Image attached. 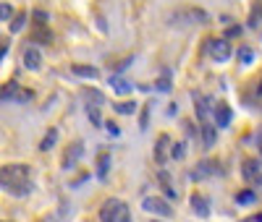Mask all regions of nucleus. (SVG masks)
<instances>
[{
    "label": "nucleus",
    "instance_id": "f257e3e1",
    "mask_svg": "<svg viewBox=\"0 0 262 222\" xmlns=\"http://www.w3.org/2000/svg\"><path fill=\"white\" fill-rule=\"evenodd\" d=\"M29 181V167L27 165H8L3 170V191H8L16 183H27Z\"/></svg>",
    "mask_w": 262,
    "mask_h": 222
},
{
    "label": "nucleus",
    "instance_id": "f03ea898",
    "mask_svg": "<svg viewBox=\"0 0 262 222\" xmlns=\"http://www.w3.org/2000/svg\"><path fill=\"white\" fill-rule=\"evenodd\" d=\"M142 209L149 212V214H158V217H170V214H173L170 204L165 202V199H160V196H144Z\"/></svg>",
    "mask_w": 262,
    "mask_h": 222
},
{
    "label": "nucleus",
    "instance_id": "7ed1b4c3",
    "mask_svg": "<svg viewBox=\"0 0 262 222\" xmlns=\"http://www.w3.org/2000/svg\"><path fill=\"white\" fill-rule=\"evenodd\" d=\"M210 55L215 63H226L231 58V44L228 39H210Z\"/></svg>",
    "mask_w": 262,
    "mask_h": 222
},
{
    "label": "nucleus",
    "instance_id": "20e7f679",
    "mask_svg": "<svg viewBox=\"0 0 262 222\" xmlns=\"http://www.w3.org/2000/svg\"><path fill=\"white\" fill-rule=\"evenodd\" d=\"M194 110H196V118H200L202 123L210 118V115H215V107H212V100L210 97H194Z\"/></svg>",
    "mask_w": 262,
    "mask_h": 222
},
{
    "label": "nucleus",
    "instance_id": "39448f33",
    "mask_svg": "<svg viewBox=\"0 0 262 222\" xmlns=\"http://www.w3.org/2000/svg\"><path fill=\"white\" fill-rule=\"evenodd\" d=\"M84 154V146H81V141H76V144H71L69 149H66V154H63V170H71L76 162H79V157Z\"/></svg>",
    "mask_w": 262,
    "mask_h": 222
},
{
    "label": "nucleus",
    "instance_id": "423d86ee",
    "mask_svg": "<svg viewBox=\"0 0 262 222\" xmlns=\"http://www.w3.org/2000/svg\"><path fill=\"white\" fill-rule=\"evenodd\" d=\"M121 204H123V202H118V199H107V202L102 204V209H100V219H102V222H116Z\"/></svg>",
    "mask_w": 262,
    "mask_h": 222
},
{
    "label": "nucleus",
    "instance_id": "0eeeda50",
    "mask_svg": "<svg viewBox=\"0 0 262 222\" xmlns=\"http://www.w3.org/2000/svg\"><path fill=\"white\" fill-rule=\"evenodd\" d=\"M215 172H221L217 162H210V160H205V162H200V165H196V170L191 172V178H194V181H202V178H210V175H215Z\"/></svg>",
    "mask_w": 262,
    "mask_h": 222
},
{
    "label": "nucleus",
    "instance_id": "6e6552de",
    "mask_svg": "<svg viewBox=\"0 0 262 222\" xmlns=\"http://www.w3.org/2000/svg\"><path fill=\"white\" fill-rule=\"evenodd\" d=\"M233 120V113H231V107L228 105H215V126H221V128H228Z\"/></svg>",
    "mask_w": 262,
    "mask_h": 222
},
{
    "label": "nucleus",
    "instance_id": "1a4fd4ad",
    "mask_svg": "<svg viewBox=\"0 0 262 222\" xmlns=\"http://www.w3.org/2000/svg\"><path fill=\"white\" fill-rule=\"evenodd\" d=\"M39 65H42V55L37 47H27L24 50V68L27 71H39Z\"/></svg>",
    "mask_w": 262,
    "mask_h": 222
},
{
    "label": "nucleus",
    "instance_id": "9d476101",
    "mask_svg": "<svg viewBox=\"0 0 262 222\" xmlns=\"http://www.w3.org/2000/svg\"><path fill=\"white\" fill-rule=\"evenodd\" d=\"M168 146H170V136H168V133H160L158 144H155V160H158L160 165L168 160Z\"/></svg>",
    "mask_w": 262,
    "mask_h": 222
},
{
    "label": "nucleus",
    "instance_id": "9b49d317",
    "mask_svg": "<svg viewBox=\"0 0 262 222\" xmlns=\"http://www.w3.org/2000/svg\"><path fill=\"white\" fill-rule=\"evenodd\" d=\"M200 131H202V146L205 149H210V146H215V136H217V131H215V126H210L207 120L200 126Z\"/></svg>",
    "mask_w": 262,
    "mask_h": 222
},
{
    "label": "nucleus",
    "instance_id": "f8f14e48",
    "mask_svg": "<svg viewBox=\"0 0 262 222\" xmlns=\"http://www.w3.org/2000/svg\"><path fill=\"white\" fill-rule=\"evenodd\" d=\"M111 89H113L116 94H128L131 89H134V84H131L128 79H123V76H113L111 79Z\"/></svg>",
    "mask_w": 262,
    "mask_h": 222
},
{
    "label": "nucleus",
    "instance_id": "ddd939ff",
    "mask_svg": "<svg viewBox=\"0 0 262 222\" xmlns=\"http://www.w3.org/2000/svg\"><path fill=\"white\" fill-rule=\"evenodd\" d=\"M191 209H194V214H200V217H207V214H210L207 199H205V196H200V193H194V196H191Z\"/></svg>",
    "mask_w": 262,
    "mask_h": 222
},
{
    "label": "nucleus",
    "instance_id": "4468645a",
    "mask_svg": "<svg viewBox=\"0 0 262 222\" xmlns=\"http://www.w3.org/2000/svg\"><path fill=\"white\" fill-rule=\"evenodd\" d=\"M242 175L247 178V181H257V178H259V162L257 160H244Z\"/></svg>",
    "mask_w": 262,
    "mask_h": 222
},
{
    "label": "nucleus",
    "instance_id": "2eb2a0df",
    "mask_svg": "<svg viewBox=\"0 0 262 222\" xmlns=\"http://www.w3.org/2000/svg\"><path fill=\"white\" fill-rule=\"evenodd\" d=\"M107 172H111V154L102 152L100 157H97V178H100V181H105Z\"/></svg>",
    "mask_w": 262,
    "mask_h": 222
},
{
    "label": "nucleus",
    "instance_id": "dca6fc26",
    "mask_svg": "<svg viewBox=\"0 0 262 222\" xmlns=\"http://www.w3.org/2000/svg\"><path fill=\"white\" fill-rule=\"evenodd\" d=\"M74 76H81V79H97V68L95 65H74Z\"/></svg>",
    "mask_w": 262,
    "mask_h": 222
},
{
    "label": "nucleus",
    "instance_id": "f3484780",
    "mask_svg": "<svg viewBox=\"0 0 262 222\" xmlns=\"http://www.w3.org/2000/svg\"><path fill=\"white\" fill-rule=\"evenodd\" d=\"M55 141H58V131H55V128H50V131L45 133V139L39 141V149H42V152H50V149L55 146Z\"/></svg>",
    "mask_w": 262,
    "mask_h": 222
},
{
    "label": "nucleus",
    "instance_id": "a211bd4d",
    "mask_svg": "<svg viewBox=\"0 0 262 222\" xmlns=\"http://www.w3.org/2000/svg\"><path fill=\"white\" fill-rule=\"evenodd\" d=\"M236 58H238V63H242V65H252L254 63V50L252 47H238Z\"/></svg>",
    "mask_w": 262,
    "mask_h": 222
},
{
    "label": "nucleus",
    "instance_id": "6ab92c4d",
    "mask_svg": "<svg viewBox=\"0 0 262 222\" xmlns=\"http://www.w3.org/2000/svg\"><path fill=\"white\" fill-rule=\"evenodd\" d=\"M18 92H21L18 84H16V81H8V84L3 86V94H0V97H3V102H8V100H16Z\"/></svg>",
    "mask_w": 262,
    "mask_h": 222
},
{
    "label": "nucleus",
    "instance_id": "aec40b11",
    "mask_svg": "<svg viewBox=\"0 0 262 222\" xmlns=\"http://www.w3.org/2000/svg\"><path fill=\"white\" fill-rule=\"evenodd\" d=\"M149 113H152V102H144L142 105V115H139V128L142 131L149 128Z\"/></svg>",
    "mask_w": 262,
    "mask_h": 222
},
{
    "label": "nucleus",
    "instance_id": "412c9836",
    "mask_svg": "<svg viewBox=\"0 0 262 222\" xmlns=\"http://www.w3.org/2000/svg\"><path fill=\"white\" fill-rule=\"evenodd\" d=\"M116 107V113H121V115H134L137 113V102H118V105H113Z\"/></svg>",
    "mask_w": 262,
    "mask_h": 222
},
{
    "label": "nucleus",
    "instance_id": "4be33fe9",
    "mask_svg": "<svg viewBox=\"0 0 262 222\" xmlns=\"http://www.w3.org/2000/svg\"><path fill=\"white\" fill-rule=\"evenodd\" d=\"M86 115H90L92 126H105V123H102V118H100V110H97V105H95V107H92V105H86Z\"/></svg>",
    "mask_w": 262,
    "mask_h": 222
},
{
    "label": "nucleus",
    "instance_id": "5701e85b",
    "mask_svg": "<svg viewBox=\"0 0 262 222\" xmlns=\"http://www.w3.org/2000/svg\"><path fill=\"white\" fill-rule=\"evenodd\" d=\"M254 199H257L254 191H238V193H236V202H238V204H254Z\"/></svg>",
    "mask_w": 262,
    "mask_h": 222
},
{
    "label": "nucleus",
    "instance_id": "b1692460",
    "mask_svg": "<svg viewBox=\"0 0 262 222\" xmlns=\"http://www.w3.org/2000/svg\"><path fill=\"white\" fill-rule=\"evenodd\" d=\"M24 24H27V13L21 11V13H16V18H13V24H11V32H21V29H24Z\"/></svg>",
    "mask_w": 262,
    "mask_h": 222
},
{
    "label": "nucleus",
    "instance_id": "393cba45",
    "mask_svg": "<svg viewBox=\"0 0 262 222\" xmlns=\"http://www.w3.org/2000/svg\"><path fill=\"white\" fill-rule=\"evenodd\" d=\"M249 27H254V29L262 27V8H259V6H257V8L252 11V16H249Z\"/></svg>",
    "mask_w": 262,
    "mask_h": 222
},
{
    "label": "nucleus",
    "instance_id": "a878e982",
    "mask_svg": "<svg viewBox=\"0 0 262 222\" xmlns=\"http://www.w3.org/2000/svg\"><path fill=\"white\" fill-rule=\"evenodd\" d=\"M184 154H186V149H184L181 141H179V144H173V149H170V157H173V160H184Z\"/></svg>",
    "mask_w": 262,
    "mask_h": 222
},
{
    "label": "nucleus",
    "instance_id": "bb28decb",
    "mask_svg": "<svg viewBox=\"0 0 262 222\" xmlns=\"http://www.w3.org/2000/svg\"><path fill=\"white\" fill-rule=\"evenodd\" d=\"M116 222H131V212H128V207H126V204H121V209H118V217H116Z\"/></svg>",
    "mask_w": 262,
    "mask_h": 222
},
{
    "label": "nucleus",
    "instance_id": "cd10ccee",
    "mask_svg": "<svg viewBox=\"0 0 262 222\" xmlns=\"http://www.w3.org/2000/svg\"><path fill=\"white\" fill-rule=\"evenodd\" d=\"M32 97H34V94L29 92V89H21V92L16 94V102H18V105H24V102H29Z\"/></svg>",
    "mask_w": 262,
    "mask_h": 222
},
{
    "label": "nucleus",
    "instance_id": "c85d7f7f",
    "mask_svg": "<svg viewBox=\"0 0 262 222\" xmlns=\"http://www.w3.org/2000/svg\"><path fill=\"white\" fill-rule=\"evenodd\" d=\"M158 92H170V79L168 76H163V79H158Z\"/></svg>",
    "mask_w": 262,
    "mask_h": 222
},
{
    "label": "nucleus",
    "instance_id": "c756f323",
    "mask_svg": "<svg viewBox=\"0 0 262 222\" xmlns=\"http://www.w3.org/2000/svg\"><path fill=\"white\" fill-rule=\"evenodd\" d=\"M163 193H165V196H168V199H176V196H179V193H176V188H173V186H170V183H168V181H165V183H163Z\"/></svg>",
    "mask_w": 262,
    "mask_h": 222
},
{
    "label": "nucleus",
    "instance_id": "7c9ffc66",
    "mask_svg": "<svg viewBox=\"0 0 262 222\" xmlns=\"http://www.w3.org/2000/svg\"><path fill=\"white\" fill-rule=\"evenodd\" d=\"M84 94H86V97H90V100H95V102H100V105L105 102V100H102V94H100V92H92V89H86V92H84Z\"/></svg>",
    "mask_w": 262,
    "mask_h": 222
},
{
    "label": "nucleus",
    "instance_id": "2f4dec72",
    "mask_svg": "<svg viewBox=\"0 0 262 222\" xmlns=\"http://www.w3.org/2000/svg\"><path fill=\"white\" fill-rule=\"evenodd\" d=\"M0 18H3V21L11 18V6L8 3H3V8H0ZM8 24H11V21H8Z\"/></svg>",
    "mask_w": 262,
    "mask_h": 222
},
{
    "label": "nucleus",
    "instance_id": "473e14b6",
    "mask_svg": "<svg viewBox=\"0 0 262 222\" xmlns=\"http://www.w3.org/2000/svg\"><path fill=\"white\" fill-rule=\"evenodd\" d=\"M32 16L37 18V24H39V27H42V24H45V21H48V13H45V11H34Z\"/></svg>",
    "mask_w": 262,
    "mask_h": 222
},
{
    "label": "nucleus",
    "instance_id": "72a5a7b5",
    "mask_svg": "<svg viewBox=\"0 0 262 222\" xmlns=\"http://www.w3.org/2000/svg\"><path fill=\"white\" fill-rule=\"evenodd\" d=\"M105 128H107V133H111V136H118V133H121V128H118L116 123H105Z\"/></svg>",
    "mask_w": 262,
    "mask_h": 222
},
{
    "label": "nucleus",
    "instance_id": "f704fd0d",
    "mask_svg": "<svg viewBox=\"0 0 262 222\" xmlns=\"http://www.w3.org/2000/svg\"><path fill=\"white\" fill-rule=\"evenodd\" d=\"M238 32H242V29H238V27H231V29H228V37H236Z\"/></svg>",
    "mask_w": 262,
    "mask_h": 222
},
{
    "label": "nucleus",
    "instance_id": "c9c22d12",
    "mask_svg": "<svg viewBox=\"0 0 262 222\" xmlns=\"http://www.w3.org/2000/svg\"><path fill=\"white\" fill-rule=\"evenodd\" d=\"M247 222H262V214H254V217H249Z\"/></svg>",
    "mask_w": 262,
    "mask_h": 222
},
{
    "label": "nucleus",
    "instance_id": "e433bc0d",
    "mask_svg": "<svg viewBox=\"0 0 262 222\" xmlns=\"http://www.w3.org/2000/svg\"><path fill=\"white\" fill-rule=\"evenodd\" d=\"M257 144H259V152H262V131H259V136H257Z\"/></svg>",
    "mask_w": 262,
    "mask_h": 222
},
{
    "label": "nucleus",
    "instance_id": "4c0bfd02",
    "mask_svg": "<svg viewBox=\"0 0 262 222\" xmlns=\"http://www.w3.org/2000/svg\"><path fill=\"white\" fill-rule=\"evenodd\" d=\"M259 94H262V81H259Z\"/></svg>",
    "mask_w": 262,
    "mask_h": 222
}]
</instances>
